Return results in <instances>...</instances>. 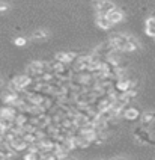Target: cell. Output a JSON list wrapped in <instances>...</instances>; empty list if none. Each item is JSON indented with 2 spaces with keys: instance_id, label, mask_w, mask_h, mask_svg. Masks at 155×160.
I'll return each mask as SVG.
<instances>
[{
  "instance_id": "8fae6325",
  "label": "cell",
  "mask_w": 155,
  "mask_h": 160,
  "mask_svg": "<svg viewBox=\"0 0 155 160\" xmlns=\"http://www.w3.org/2000/svg\"><path fill=\"white\" fill-rule=\"evenodd\" d=\"M48 36H50L48 30H45V29H38V30H35L32 33V39L33 41H45V39H48Z\"/></svg>"
},
{
  "instance_id": "30bf717a",
  "label": "cell",
  "mask_w": 155,
  "mask_h": 160,
  "mask_svg": "<svg viewBox=\"0 0 155 160\" xmlns=\"http://www.w3.org/2000/svg\"><path fill=\"white\" fill-rule=\"evenodd\" d=\"M107 17H109V20L113 23V24H118V23H120V21H124V12L122 11H119V9H115V11H111L110 14H107Z\"/></svg>"
},
{
  "instance_id": "8992f818",
  "label": "cell",
  "mask_w": 155,
  "mask_h": 160,
  "mask_svg": "<svg viewBox=\"0 0 155 160\" xmlns=\"http://www.w3.org/2000/svg\"><path fill=\"white\" fill-rule=\"evenodd\" d=\"M15 85H17V88L21 91V89H24V88H27L29 85L32 83V77L29 76V74H24V76H17L15 79L12 80Z\"/></svg>"
},
{
  "instance_id": "ba28073f",
  "label": "cell",
  "mask_w": 155,
  "mask_h": 160,
  "mask_svg": "<svg viewBox=\"0 0 155 160\" xmlns=\"http://www.w3.org/2000/svg\"><path fill=\"white\" fill-rule=\"evenodd\" d=\"M140 116H142V113H140V110L137 107H128V109H125V112H124V118L127 121H136Z\"/></svg>"
},
{
  "instance_id": "e0dca14e",
  "label": "cell",
  "mask_w": 155,
  "mask_h": 160,
  "mask_svg": "<svg viewBox=\"0 0 155 160\" xmlns=\"http://www.w3.org/2000/svg\"><path fill=\"white\" fill-rule=\"evenodd\" d=\"M151 18H155V9L152 11V12H151Z\"/></svg>"
},
{
  "instance_id": "7c38bea8",
  "label": "cell",
  "mask_w": 155,
  "mask_h": 160,
  "mask_svg": "<svg viewBox=\"0 0 155 160\" xmlns=\"http://www.w3.org/2000/svg\"><path fill=\"white\" fill-rule=\"evenodd\" d=\"M146 35L155 38V18H148L146 20Z\"/></svg>"
},
{
  "instance_id": "ffe728a7",
  "label": "cell",
  "mask_w": 155,
  "mask_h": 160,
  "mask_svg": "<svg viewBox=\"0 0 155 160\" xmlns=\"http://www.w3.org/2000/svg\"><path fill=\"white\" fill-rule=\"evenodd\" d=\"M87 2H91V0H87Z\"/></svg>"
},
{
  "instance_id": "9c48e42d",
  "label": "cell",
  "mask_w": 155,
  "mask_h": 160,
  "mask_svg": "<svg viewBox=\"0 0 155 160\" xmlns=\"http://www.w3.org/2000/svg\"><path fill=\"white\" fill-rule=\"evenodd\" d=\"M140 122L142 125H151L152 122H155V110H148V112H143L142 116H140Z\"/></svg>"
},
{
  "instance_id": "44dd1931",
  "label": "cell",
  "mask_w": 155,
  "mask_h": 160,
  "mask_svg": "<svg viewBox=\"0 0 155 160\" xmlns=\"http://www.w3.org/2000/svg\"><path fill=\"white\" fill-rule=\"evenodd\" d=\"M154 41H155V38H154Z\"/></svg>"
},
{
  "instance_id": "5b68a950",
  "label": "cell",
  "mask_w": 155,
  "mask_h": 160,
  "mask_svg": "<svg viewBox=\"0 0 155 160\" xmlns=\"http://www.w3.org/2000/svg\"><path fill=\"white\" fill-rule=\"evenodd\" d=\"M134 82L133 80H128V79H118L116 80V83H115V89H116V92H127L129 89H134Z\"/></svg>"
},
{
  "instance_id": "d6986e66",
  "label": "cell",
  "mask_w": 155,
  "mask_h": 160,
  "mask_svg": "<svg viewBox=\"0 0 155 160\" xmlns=\"http://www.w3.org/2000/svg\"><path fill=\"white\" fill-rule=\"evenodd\" d=\"M66 160H77V159H73V157H68V159Z\"/></svg>"
},
{
  "instance_id": "3957f363",
  "label": "cell",
  "mask_w": 155,
  "mask_h": 160,
  "mask_svg": "<svg viewBox=\"0 0 155 160\" xmlns=\"http://www.w3.org/2000/svg\"><path fill=\"white\" fill-rule=\"evenodd\" d=\"M95 9H96V14H101V15H107L111 11H115L116 5L110 0H96L95 2Z\"/></svg>"
},
{
  "instance_id": "277c9868",
  "label": "cell",
  "mask_w": 155,
  "mask_h": 160,
  "mask_svg": "<svg viewBox=\"0 0 155 160\" xmlns=\"http://www.w3.org/2000/svg\"><path fill=\"white\" fill-rule=\"evenodd\" d=\"M77 59H78L77 54L73 53V52H59V53H56V56H54V61L63 63V65H68V63L74 62V61H77Z\"/></svg>"
},
{
  "instance_id": "6da1fadb",
  "label": "cell",
  "mask_w": 155,
  "mask_h": 160,
  "mask_svg": "<svg viewBox=\"0 0 155 160\" xmlns=\"http://www.w3.org/2000/svg\"><path fill=\"white\" fill-rule=\"evenodd\" d=\"M134 138L137 139L139 143H145V145H151V147H155V138L152 136L151 132H148L142 127H137L134 130Z\"/></svg>"
},
{
  "instance_id": "7a4b0ae2",
  "label": "cell",
  "mask_w": 155,
  "mask_h": 160,
  "mask_svg": "<svg viewBox=\"0 0 155 160\" xmlns=\"http://www.w3.org/2000/svg\"><path fill=\"white\" fill-rule=\"evenodd\" d=\"M131 38H133L131 35L119 33V35L111 36V38H110V42H111V45H113L118 52H124V50H125V47H127V44L131 41Z\"/></svg>"
},
{
  "instance_id": "5bb4252c",
  "label": "cell",
  "mask_w": 155,
  "mask_h": 160,
  "mask_svg": "<svg viewBox=\"0 0 155 160\" xmlns=\"http://www.w3.org/2000/svg\"><path fill=\"white\" fill-rule=\"evenodd\" d=\"M14 44L17 45V47H24V45H27V38H24V36H15L14 38Z\"/></svg>"
},
{
  "instance_id": "9a60e30c",
  "label": "cell",
  "mask_w": 155,
  "mask_h": 160,
  "mask_svg": "<svg viewBox=\"0 0 155 160\" xmlns=\"http://www.w3.org/2000/svg\"><path fill=\"white\" fill-rule=\"evenodd\" d=\"M8 11H9V5L0 2V12H8Z\"/></svg>"
},
{
  "instance_id": "4fadbf2b",
  "label": "cell",
  "mask_w": 155,
  "mask_h": 160,
  "mask_svg": "<svg viewBox=\"0 0 155 160\" xmlns=\"http://www.w3.org/2000/svg\"><path fill=\"white\" fill-rule=\"evenodd\" d=\"M139 41H137L136 38H131V41L127 44V47H125V50L124 52H127V53H131V52H136V50H139Z\"/></svg>"
},
{
  "instance_id": "ac0fdd59",
  "label": "cell",
  "mask_w": 155,
  "mask_h": 160,
  "mask_svg": "<svg viewBox=\"0 0 155 160\" xmlns=\"http://www.w3.org/2000/svg\"><path fill=\"white\" fill-rule=\"evenodd\" d=\"M113 160H127V159H124V157H116V159H113Z\"/></svg>"
},
{
  "instance_id": "2e32d148",
  "label": "cell",
  "mask_w": 155,
  "mask_h": 160,
  "mask_svg": "<svg viewBox=\"0 0 155 160\" xmlns=\"http://www.w3.org/2000/svg\"><path fill=\"white\" fill-rule=\"evenodd\" d=\"M0 160H9V159H8V157L3 154V152H0Z\"/></svg>"
},
{
  "instance_id": "52a82bcc",
  "label": "cell",
  "mask_w": 155,
  "mask_h": 160,
  "mask_svg": "<svg viewBox=\"0 0 155 160\" xmlns=\"http://www.w3.org/2000/svg\"><path fill=\"white\" fill-rule=\"evenodd\" d=\"M95 23H96V26L100 27V29H104V30H109V29H111V27L115 26L109 20L107 15H101V14L96 15V21H95Z\"/></svg>"
}]
</instances>
